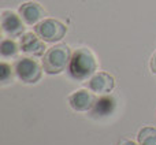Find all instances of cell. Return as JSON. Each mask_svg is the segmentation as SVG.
Here are the masks:
<instances>
[{
  "mask_svg": "<svg viewBox=\"0 0 156 145\" xmlns=\"http://www.w3.org/2000/svg\"><path fill=\"white\" fill-rule=\"evenodd\" d=\"M0 80H2V83L5 85L10 81H12V72H11V66L7 65L5 62H2L0 65Z\"/></svg>",
  "mask_w": 156,
  "mask_h": 145,
  "instance_id": "cell-13",
  "label": "cell"
},
{
  "mask_svg": "<svg viewBox=\"0 0 156 145\" xmlns=\"http://www.w3.org/2000/svg\"><path fill=\"white\" fill-rule=\"evenodd\" d=\"M18 14L21 15L22 21L29 26H36L45 16V10L37 2H26L19 5Z\"/></svg>",
  "mask_w": 156,
  "mask_h": 145,
  "instance_id": "cell-7",
  "label": "cell"
},
{
  "mask_svg": "<svg viewBox=\"0 0 156 145\" xmlns=\"http://www.w3.org/2000/svg\"><path fill=\"white\" fill-rule=\"evenodd\" d=\"M25 22L22 21L21 15L15 14L11 10L2 11V30L10 37H21L25 30Z\"/></svg>",
  "mask_w": 156,
  "mask_h": 145,
  "instance_id": "cell-5",
  "label": "cell"
},
{
  "mask_svg": "<svg viewBox=\"0 0 156 145\" xmlns=\"http://www.w3.org/2000/svg\"><path fill=\"white\" fill-rule=\"evenodd\" d=\"M14 70L15 74L22 82L25 83H36L41 80L43 75V70L41 66L38 65L37 60L32 59V58H19L14 65Z\"/></svg>",
  "mask_w": 156,
  "mask_h": 145,
  "instance_id": "cell-4",
  "label": "cell"
},
{
  "mask_svg": "<svg viewBox=\"0 0 156 145\" xmlns=\"http://www.w3.org/2000/svg\"><path fill=\"white\" fill-rule=\"evenodd\" d=\"M45 41H43L36 33H23L19 38V49L30 56H41L45 51Z\"/></svg>",
  "mask_w": 156,
  "mask_h": 145,
  "instance_id": "cell-6",
  "label": "cell"
},
{
  "mask_svg": "<svg viewBox=\"0 0 156 145\" xmlns=\"http://www.w3.org/2000/svg\"><path fill=\"white\" fill-rule=\"evenodd\" d=\"M69 104L74 111L83 112V111H88L94 107L96 97L92 92H88L86 89H80L69 96Z\"/></svg>",
  "mask_w": 156,
  "mask_h": 145,
  "instance_id": "cell-9",
  "label": "cell"
},
{
  "mask_svg": "<svg viewBox=\"0 0 156 145\" xmlns=\"http://www.w3.org/2000/svg\"><path fill=\"white\" fill-rule=\"evenodd\" d=\"M67 70L70 77L77 81H85L90 78L97 70V62L93 52L88 48H78L74 51Z\"/></svg>",
  "mask_w": 156,
  "mask_h": 145,
  "instance_id": "cell-1",
  "label": "cell"
},
{
  "mask_svg": "<svg viewBox=\"0 0 156 145\" xmlns=\"http://www.w3.org/2000/svg\"><path fill=\"white\" fill-rule=\"evenodd\" d=\"M96 112L101 114V115H107L112 111L114 108V100L112 99H108V97H103L100 99L99 101H96Z\"/></svg>",
  "mask_w": 156,
  "mask_h": 145,
  "instance_id": "cell-12",
  "label": "cell"
},
{
  "mask_svg": "<svg viewBox=\"0 0 156 145\" xmlns=\"http://www.w3.org/2000/svg\"><path fill=\"white\" fill-rule=\"evenodd\" d=\"M34 33L45 43L60 41L67 33V26L54 18L43 19L34 26Z\"/></svg>",
  "mask_w": 156,
  "mask_h": 145,
  "instance_id": "cell-3",
  "label": "cell"
},
{
  "mask_svg": "<svg viewBox=\"0 0 156 145\" xmlns=\"http://www.w3.org/2000/svg\"><path fill=\"white\" fill-rule=\"evenodd\" d=\"M71 51L66 44H56L44 54L43 56V69L47 74H60L69 67L71 59Z\"/></svg>",
  "mask_w": 156,
  "mask_h": 145,
  "instance_id": "cell-2",
  "label": "cell"
},
{
  "mask_svg": "<svg viewBox=\"0 0 156 145\" xmlns=\"http://www.w3.org/2000/svg\"><path fill=\"white\" fill-rule=\"evenodd\" d=\"M18 49H19V45L14 40H11V38H4L2 41V44H0V54H2L3 59L16 56Z\"/></svg>",
  "mask_w": 156,
  "mask_h": 145,
  "instance_id": "cell-11",
  "label": "cell"
},
{
  "mask_svg": "<svg viewBox=\"0 0 156 145\" xmlns=\"http://www.w3.org/2000/svg\"><path fill=\"white\" fill-rule=\"evenodd\" d=\"M137 140L140 145H156V129L155 127H143L138 132Z\"/></svg>",
  "mask_w": 156,
  "mask_h": 145,
  "instance_id": "cell-10",
  "label": "cell"
},
{
  "mask_svg": "<svg viewBox=\"0 0 156 145\" xmlns=\"http://www.w3.org/2000/svg\"><path fill=\"white\" fill-rule=\"evenodd\" d=\"M116 145H137V144H136L134 141L129 140V138H123V140H121Z\"/></svg>",
  "mask_w": 156,
  "mask_h": 145,
  "instance_id": "cell-15",
  "label": "cell"
},
{
  "mask_svg": "<svg viewBox=\"0 0 156 145\" xmlns=\"http://www.w3.org/2000/svg\"><path fill=\"white\" fill-rule=\"evenodd\" d=\"M149 67H151V71L156 74V52H155L154 55H152V58H151V63H149Z\"/></svg>",
  "mask_w": 156,
  "mask_h": 145,
  "instance_id": "cell-14",
  "label": "cell"
},
{
  "mask_svg": "<svg viewBox=\"0 0 156 145\" xmlns=\"http://www.w3.org/2000/svg\"><path fill=\"white\" fill-rule=\"evenodd\" d=\"M86 86L97 94H107L115 88V78L104 71H99L89 78Z\"/></svg>",
  "mask_w": 156,
  "mask_h": 145,
  "instance_id": "cell-8",
  "label": "cell"
}]
</instances>
